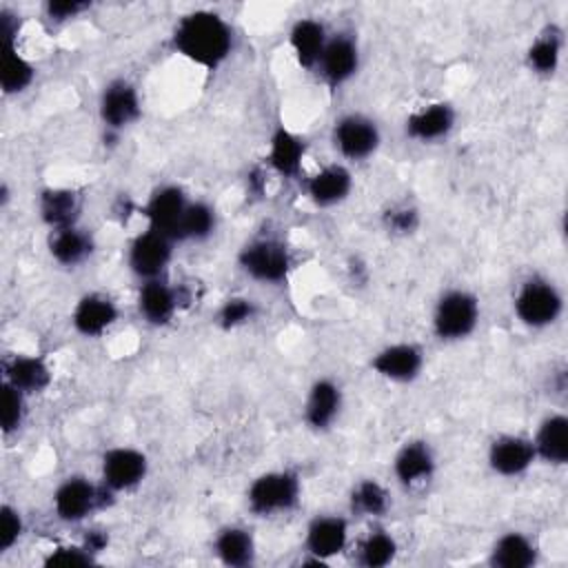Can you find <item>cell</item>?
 Segmentation results:
<instances>
[{"label":"cell","mask_w":568,"mask_h":568,"mask_svg":"<svg viewBox=\"0 0 568 568\" xmlns=\"http://www.w3.org/2000/svg\"><path fill=\"white\" fill-rule=\"evenodd\" d=\"M189 195L178 184H162L158 186L151 197L146 200L142 215L149 222V229L160 231L162 235L178 242V231L189 206Z\"/></svg>","instance_id":"cell-15"},{"label":"cell","mask_w":568,"mask_h":568,"mask_svg":"<svg viewBox=\"0 0 568 568\" xmlns=\"http://www.w3.org/2000/svg\"><path fill=\"white\" fill-rule=\"evenodd\" d=\"M36 80V67L18 51L16 44H4L2 49V93L4 95H18L24 93Z\"/></svg>","instance_id":"cell-32"},{"label":"cell","mask_w":568,"mask_h":568,"mask_svg":"<svg viewBox=\"0 0 568 568\" xmlns=\"http://www.w3.org/2000/svg\"><path fill=\"white\" fill-rule=\"evenodd\" d=\"M348 506H351V513L357 517L379 519L390 508V493L382 481L373 477H364L353 484L348 493Z\"/></svg>","instance_id":"cell-31"},{"label":"cell","mask_w":568,"mask_h":568,"mask_svg":"<svg viewBox=\"0 0 568 568\" xmlns=\"http://www.w3.org/2000/svg\"><path fill=\"white\" fill-rule=\"evenodd\" d=\"M513 311L526 328L544 331L555 326L564 315V293L552 280L530 275L519 284L513 297Z\"/></svg>","instance_id":"cell-3"},{"label":"cell","mask_w":568,"mask_h":568,"mask_svg":"<svg viewBox=\"0 0 568 568\" xmlns=\"http://www.w3.org/2000/svg\"><path fill=\"white\" fill-rule=\"evenodd\" d=\"M426 355L422 346L413 342H395L379 348L371 357V368L375 375L395 382V384H410L424 371Z\"/></svg>","instance_id":"cell-14"},{"label":"cell","mask_w":568,"mask_h":568,"mask_svg":"<svg viewBox=\"0 0 568 568\" xmlns=\"http://www.w3.org/2000/svg\"><path fill=\"white\" fill-rule=\"evenodd\" d=\"M342 406H344L342 386L331 377H320L311 384L306 393L304 408H302L304 424L315 433H324L339 419Z\"/></svg>","instance_id":"cell-17"},{"label":"cell","mask_w":568,"mask_h":568,"mask_svg":"<svg viewBox=\"0 0 568 568\" xmlns=\"http://www.w3.org/2000/svg\"><path fill=\"white\" fill-rule=\"evenodd\" d=\"M302 501V479L291 468L266 470L246 488V506L257 517L291 513Z\"/></svg>","instance_id":"cell-2"},{"label":"cell","mask_w":568,"mask_h":568,"mask_svg":"<svg viewBox=\"0 0 568 568\" xmlns=\"http://www.w3.org/2000/svg\"><path fill=\"white\" fill-rule=\"evenodd\" d=\"M304 155H306V142L284 124H277L268 138L266 162L271 171H275L286 180H295L302 171Z\"/></svg>","instance_id":"cell-23"},{"label":"cell","mask_w":568,"mask_h":568,"mask_svg":"<svg viewBox=\"0 0 568 568\" xmlns=\"http://www.w3.org/2000/svg\"><path fill=\"white\" fill-rule=\"evenodd\" d=\"M104 493H109L104 486H98L82 475H71L62 479L53 490V513L60 521L67 524L84 521L102 504Z\"/></svg>","instance_id":"cell-8"},{"label":"cell","mask_w":568,"mask_h":568,"mask_svg":"<svg viewBox=\"0 0 568 568\" xmlns=\"http://www.w3.org/2000/svg\"><path fill=\"white\" fill-rule=\"evenodd\" d=\"M481 306L475 293L466 288L444 291L433 308V333L442 342H462L470 337L479 324Z\"/></svg>","instance_id":"cell-4"},{"label":"cell","mask_w":568,"mask_h":568,"mask_svg":"<svg viewBox=\"0 0 568 568\" xmlns=\"http://www.w3.org/2000/svg\"><path fill=\"white\" fill-rule=\"evenodd\" d=\"M237 264L260 284H282L293 268V257L282 240L255 237L240 248Z\"/></svg>","instance_id":"cell-5"},{"label":"cell","mask_w":568,"mask_h":568,"mask_svg":"<svg viewBox=\"0 0 568 568\" xmlns=\"http://www.w3.org/2000/svg\"><path fill=\"white\" fill-rule=\"evenodd\" d=\"M47 248H49V255L53 257V262H58L60 266L73 268V266L84 264L93 255L95 242L89 231L73 224V226L51 231L49 240H47Z\"/></svg>","instance_id":"cell-26"},{"label":"cell","mask_w":568,"mask_h":568,"mask_svg":"<svg viewBox=\"0 0 568 568\" xmlns=\"http://www.w3.org/2000/svg\"><path fill=\"white\" fill-rule=\"evenodd\" d=\"M359 69V44L353 33L339 31L328 36V42L320 55V62L315 71L322 75V80L337 89L355 78Z\"/></svg>","instance_id":"cell-12"},{"label":"cell","mask_w":568,"mask_h":568,"mask_svg":"<svg viewBox=\"0 0 568 568\" xmlns=\"http://www.w3.org/2000/svg\"><path fill=\"white\" fill-rule=\"evenodd\" d=\"M24 535V519L11 504L0 506V552H9Z\"/></svg>","instance_id":"cell-37"},{"label":"cell","mask_w":568,"mask_h":568,"mask_svg":"<svg viewBox=\"0 0 568 568\" xmlns=\"http://www.w3.org/2000/svg\"><path fill=\"white\" fill-rule=\"evenodd\" d=\"M215 209L204 200H191L178 231V242H204L215 233Z\"/></svg>","instance_id":"cell-34"},{"label":"cell","mask_w":568,"mask_h":568,"mask_svg":"<svg viewBox=\"0 0 568 568\" xmlns=\"http://www.w3.org/2000/svg\"><path fill=\"white\" fill-rule=\"evenodd\" d=\"M95 555L84 544H62L47 552L44 566H84L93 564Z\"/></svg>","instance_id":"cell-38"},{"label":"cell","mask_w":568,"mask_h":568,"mask_svg":"<svg viewBox=\"0 0 568 568\" xmlns=\"http://www.w3.org/2000/svg\"><path fill=\"white\" fill-rule=\"evenodd\" d=\"M27 397L16 386L2 382V433L9 437L16 433L27 417Z\"/></svg>","instance_id":"cell-36"},{"label":"cell","mask_w":568,"mask_h":568,"mask_svg":"<svg viewBox=\"0 0 568 568\" xmlns=\"http://www.w3.org/2000/svg\"><path fill=\"white\" fill-rule=\"evenodd\" d=\"M89 9H91V2H82V0H49L44 4L47 18L55 24L69 22Z\"/></svg>","instance_id":"cell-40"},{"label":"cell","mask_w":568,"mask_h":568,"mask_svg":"<svg viewBox=\"0 0 568 568\" xmlns=\"http://www.w3.org/2000/svg\"><path fill=\"white\" fill-rule=\"evenodd\" d=\"M351 191H353V173L346 164H339V162L322 166L315 175L306 180V195L320 209L342 204L351 195Z\"/></svg>","instance_id":"cell-21"},{"label":"cell","mask_w":568,"mask_h":568,"mask_svg":"<svg viewBox=\"0 0 568 568\" xmlns=\"http://www.w3.org/2000/svg\"><path fill=\"white\" fill-rule=\"evenodd\" d=\"M397 550V539L388 530L373 528L357 544V564L364 568H384L395 561Z\"/></svg>","instance_id":"cell-33"},{"label":"cell","mask_w":568,"mask_h":568,"mask_svg":"<svg viewBox=\"0 0 568 568\" xmlns=\"http://www.w3.org/2000/svg\"><path fill=\"white\" fill-rule=\"evenodd\" d=\"M213 552L224 566L244 568L255 561V539L248 528L229 524L215 532Z\"/></svg>","instance_id":"cell-28"},{"label":"cell","mask_w":568,"mask_h":568,"mask_svg":"<svg viewBox=\"0 0 568 568\" xmlns=\"http://www.w3.org/2000/svg\"><path fill=\"white\" fill-rule=\"evenodd\" d=\"M488 468L499 477H521L537 462L532 439L519 433L497 435L486 453Z\"/></svg>","instance_id":"cell-13"},{"label":"cell","mask_w":568,"mask_h":568,"mask_svg":"<svg viewBox=\"0 0 568 568\" xmlns=\"http://www.w3.org/2000/svg\"><path fill=\"white\" fill-rule=\"evenodd\" d=\"M173 240L146 226V231L138 233L126 251V264L133 275L144 280L164 277L166 266L173 260Z\"/></svg>","instance_id":"cell-9"},{"label":"cell","mask_w":568,"mask_h":568,"mask_svg":"<svg viewBox=\"0 0 568 568\" xmlns=\"http://www.w3.org/2000/svg\"><path fill=\"white\" fill-rule=\"evenodd\" d=\"M98 113L109 131L120 133L129 129L142 115V98L138 87L124 78L111 80L100 93Z\"/></svg>","instance_id":"cell-10"},{"label":"cell","mask_w":568,"mask_h":568,"mask_svg":"<svg viewBox=\"0 0 568 568\" xmlns=\"http://www.w3.org/2000/svg\"><path fill=\"white\" fill-rule=\"evenodd\" d=\"M532 439L535 455L548 466H566L568 462V417L564 413L546 415Z\"/></svg>","instance_id":"cell-25"},{"label":"cell","mask_w":568,"mask_h":568,"mask_svg":"<svg viewBox=\"0 0 568 568\" xmlns=\"http://www.w3.org/2000/svg\"><path fill=\"white\" fill-rule=\"evenodd\" d=\"M326 42H328V31L324 22L311 16L295 20L288 31V47L295 55V62L306 71H315Z\"/></svg>","instance_id":"cell-24"},{"label":"cell","mask_w":568,"mask_h":568,"mask_svg":"<svg viewBox=\"0 0 568 568\" xmlns=\"http://www.w3.org/2000/svg\"><path fill=\"white\" fill-rule=\"evenodd\" d=\"M180 308V293L164 277L144 280L138 291V313L151 326H166Z\"/></svg>","instance_id":"cell-20"},{"label":"cell","mask_w":568,"mask_h":568,"mask_svg":"<svg viewBox=\"0 0 568 568\" xmlns=\"http://www.w3.org/2000/svg\"><path fill=\"white\" fill-rule=\"evenodd\" d=\"M335 151L348 162H364L382 144L379 124L364 113H344L335 120L331 133Z\"/></svg>","instance_id":"cell-6"},{"label":"cell","mask_w":568,"mask_h":568,"mask_svg":"<svg viewBox=\"0 0 568 568\" xmlns=\"http://www.w3.org/2000/svg\"><path fill=\"white\" fill-rule=\"evenodd\" d=\"M171 42L180 55L213 71L233 53L235 36L231 24L217 11L193 9L175 22Z\"/></svg>","instance_id":"cell-1"},{"label":"cell","mask_w":568,"mask_h":568,"mask_svg":"<svg viewBox=\"0 0 568 568\" xmlns=\"http://www.w3.org/2000/svg\"><path fill=\"white\" fill-rule=\"evenodd\" d=\"M564 53V31L557 24H548L526 49V64L535 75L550 78L557 73Z\"/></svg>","instance_id":"cell-29"},{"label":"cell","mask_w":568,"mask_h":568,"mask_svg":"<svg viewBox=\"0 0 568 568\" xmlns=\"http://www.w3.org/2000/svg\"><path fill=\"white\" fill-rule=\"evenodd\" d=\"M384 226L393 235H408L419 226V211L408 204L390 206L384 213Z\"/></svg>","instance_id":"cell-39"},{"label":"cell","mask_w":568,"mask_h":568,"mask_svg":"<svg viewBox=\"0 0 568 568\" xmlns=\"http://www.w3.org/2000/svg\"><path fill=\"white\" fill-rule=\"evenodd\" d=\"M149 475V457L133 446H113L102 455L100 484L109 493H129Z\"/></svg>","instance_id":"cell-7"},{"label":"cell","mask_w":568,"mask_h":568,"mask_svg":"<svg viewBox=\"0 0 568 568\" xmlns=\"http://www.w3.org/2000/svg\"><path fill=\"white\" fill-rule=\"evenodd\" d=\"M38 213L51 231L73 226L80 217V195L67 186H49L38 195Z\"/></svg>","instance_id":"cell-27"},{"label":"cell","mask_w":568,"mask_h":568,"mask_svg":"<svg viewBox=\"0 0 568 568\" xmlns=\"http://www.w3.org/2000/svg\"><path fill=\"white\" fill-rule=\"evenodd\" d=\"M455 122H457V113H455L453 104L430 102V104L413 111L406 118L404 129L410 140L430 144V142L446 140L450 135V131L455 129Z\"/></svg>","instance_id":"cell-19"},{"label":"cell","mask_w":568,"mask_h":568,"mask_svg":"<svg viewBox=\"0 0 568 568\" xmlns=\"http://www.w3.org/2000/svg\"><path fill=\"white\" fill-rule=\"evenodd\" d=\"M255 315H257V304L251 297L233 295V297L224 300L222 306L217 308L215 324L222 331H235V328L248 324L251 320H255Z\"/></svg>","instance_id":"cell-35"},{"label":"cell","mask_w":568,"mask_h":568,"mask_svg":"<svg viewBox=\"0 0 568 568\" xmlns=\"http://www.w3.org/2000/svg\"><path fill=\"white\" fill-rule=\"evenodd\" d=\"M437 470V459L426 439L404 442L393 457V475L399 486L413 490L426 486Z\"/></svg>","instance_id":"cell-16"},{"label":"cell","mask_w":568,"mask_h":568,"mask_svg":"<svg viewBox=\"0 0 568 568\" xmlns=\"http://www.w3.org/2000/svg\"><path fill=\"white\" fill-rule=\"evenodd\" d=\"M53 379V371L44 357L38 355H9L2 362V382L16 386L24 395L42 393Z\"/></svg>","instance_id":"cell-22"},{"label":"cell","mask_w":568,"mask_h":568,"mask_svg":"<svg viewBox=\"0 0 568 568\" xmlns=\"http://www.w3.org/2000/svg\"><path fill=\"white\" fill-rule=\"evenodd\" d=\"M537 544L519 530H510L497 537L488 557L490 566L495 568H530L537 564Z\"/></svg>","instance_id":"cell-30"},{"label":"cell","mask_w":568,"mask_h":568,"mask_svg":"<svg viewBox=\"0 0 568 568\" xmlns=\"http://www.w3.org/2000/svg\"><path fill=\"white\" fill-rule=\"evenodd\" d=\"M93 555H98V552H102L104 548H106V544H109V539H106V535L104 532H98V530H91L87 537H84V541H82Z\"/></svg>","instance_id":"cell-41"},{"label":"cell","mask_w":568,"mask_h":568,"mask_svg":"<svg viewBox=\"0 0 568 568\" xmlns=\"http://www.w3.org/2000/svg\"><path fill=\"white\" fill-rule=\"evenodd\" d=\"M120 317V308L113 297L106 293H84L73 311H71V324L78 335L82 337H100L104 335Z\"/></svg>","instance_id":"cell-18"},{"label":"cell","mask_w":568,"mask_h":568,"mask_svg":"<svg viewBox=\"0 0 568 568\" xmlns=\"http://www.w3.org/2000/svg\"><path fill=\"white\" fill-rule=\"evenodd\" d=\"M348 519L342 515H317L308 521L304 532V548L308 561L328 564L333 557L342 555L348 548Z\"/></svg>","instance_id":"cell-11"}]
</instances>
